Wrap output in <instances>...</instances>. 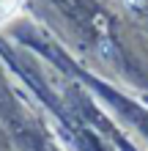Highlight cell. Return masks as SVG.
Wrapping results in <instances>:
<instances>
[{
	"instance_id": "1",
	"label": "cell",
	"mask_w": 148,
	"mask_h": 151,
	"mask_svg": "<svg viewBox=\"0 0 148 151\" xmlns=\"http://www.w3.org/2000/svg\"><path fill=\"white\" fill-rule=\"evenodd\" d=\"M16 8H19V0H0V25L11 19L16 14Z\"/></svg>"
}]
</instances>
